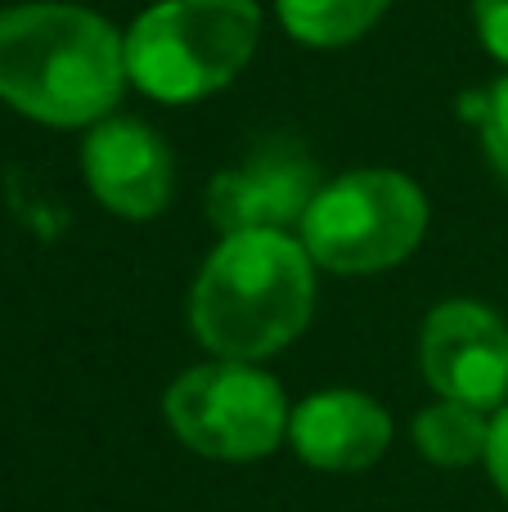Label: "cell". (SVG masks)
<instances>
[{
    "label": "cell",
    "instance_id": "cell-1",
    "mask_svg": "<svg viewBox=\"0 0 508 512\" xmlns=\"http://www.w3.org/2000/svg\"><path fill=\"white\" fill-rule=\"evenodd\" d=\"M126 86V36L81 5L0 14V99L45 126L104 122Z\"/></svg>",
    "mask_w": 508,
    "mask_h": 512
},
{
    "label": "cell",
    "instance_id": "cell-2",
    "mask_svg": "<svg viewBox=\"0 0 508 512\" xmlns=\"http://www.w3.org/2000/svg\"><path fill=\"white\" fill-rule=\"evenodd\" d=\"M302 239L279 230L225 234L194 283V333L221 360H261L306 328L315 274Z\"/></svg>",
    "mask_w": 508,
    "mask_h": 512
},
{
    "label": "cell",
    "instance_id": "cell-3",
    "mask_svg": "<svg viewBox=\"0 0 508 512\" xmlns=\"http://www.w3.org/2000/svg\"><path fill=\"white\" fill-rule=\"evenodd\" d=\"M257 36L252 0H158L126 32V77L162 104H189L230 86Z\"/></svg>",
    "mask_w": 508,
    "mask_h": 512
},
{
    "label": "cell",
    "instance_id": "cell-4",
    "mask_svg": "<svg viewBox=\"0 0 508 512\" xmlns=\"http://www.w3.org/2000/svg\"><path fill=\"white\" fill-rule=\"evenodd\" d=\"M428 230V198L401 171H351L320 185L302 216V248L338 274H369L405 261Z\"/></svg>",
    "mask_w": 508,
    "mask_h": 512
},
{
    "label": "cell",
    "instance_id": "cell-5",
    "mask_svg": "<svg viewBox=\"0 0 508 512\" xmlns=\"http://www.w3.org/2000/svg\"><path fill=\"white\" fill-rule=\"evenodd\" d=\"M167 423L207 459H261L288 432V405L275 378L243 360L198 364L167 387Z\"/></svg>",
    "mask_w": 508,
    "mask_h": 512
},
{
    "label": "cell",
    "instance_id": "cell-6",
    "mask_svg": "<svg viewBox=\"0 0 508 512\" xmlns=\"http://www.w3.org/2000/svg\"><path fill=\"white\" fill-rule=\"evenodd\" d=\"M315 194H320V171L311 153L293 140H275L207 185V216L221 234H284L288 225H302Z\"/></svg>",
    "mask_w": 508,
    "mask_h": 512
},
{
    "label": "cell",
    "instance_id": "cell-7",
    "mask_svg": "<svg viewBox=\"0 0 508 512\" xmlns=\"http://www.w3.org/2000/svg\"><path fill=\"white\" fill-rule=\"evenodd\" d=\"M423 373L446 400L495 409L508 396V328L477 301H446L423 324Z\"/></svg>",
    "mask_w": 508,
    "mask_h": 512
},
{
    "label": "cell",
    "instance_id": "cell-8",
    "mask_svg": "<svg viewBox=\"0 0 508 512\" xmlns=\"http://www.w3.org/2000/svg\"><path fill=\"white\" fill-rule=\"evenodd\" d=\"M90 194L126 221H149L171 198V149L158 131L131 117H104L86 140Z\"/></svg>",
    "mask_w": 508,
    "mask_h": 512
},
{
    "label": "cell",
    "instance_id": "cell-9",
    "mask_svg": "<svg viewBox=\"0 0 508 512\" xmlns=\"http://www.w3.org/2000/svg\"><path fill=\"white\" fill-rule=\"evenodd\" d=\"M293 450L320 472H360L387 450L392 418L360 391H315L288 418Z\"/></svg>",
    "mask_w": 508,
    "mask_h": 512
},
{
    "label": "cell",
    "instance_id": "cell-10",
    "mask_svg": "<svg viewBox=\"0 0 508 512\" xmlns=\"http://www.w3.org/2000/svg\"><path fill=\"white\" fill-rule=\"evenodd\" d=\"M414 445L423 450V459L441 463V468H464V463H473V459H486V445H491L486 409L459 405V400H441V405L419 414V423H414Z\"/></svg>",
    "mask_w": 508,
    "mask_h": 512
},
{
    "label": "cell",
    "instance_id": "cell-11",
    "mask_svg": "<svg viewBox=\"0 0 508 512\" xmlns=\"http://www.w3.org/2000/svg\"><path fill=\"white\" fill-rule=\"evenodd\" d=\"M275 5L302 45H347L378 23L387 0H275Z\"/></svg>",
    "mask_w": 508,
    "mask_h": 512
},
{
    "label": "cell",
    "instance_id": "cell-12",
    "mask_svg": "<svg viewBox=\"0 0 508 512\" xmlns=\"http://www.w3.org/2000/svg\"><path fill=\"white\" fill-rule=\"evenodd\" d=\"M464 117H473V122L482 126L486 158H491V167L508 180V77L495 90H486L482 99L464 104Z\"/></svg>",
    "mask_w": 508,
    "mask_h": 512
},
{
    "label": "cell",
    "instance_id": "cell-13",
    "mask_svg": "<svg viewBox=\"0 0 508 512\" xmlns=\"http://www.w3.org/2000/svg\"><path fill=\"white\" fill-rule=\"evenodd\" d=\"M477 32L486 50L508 63V0H477Z\"/></svg>",
    "mask_w": 508,
    "mask_h": 512
},
{
    "label": "cell",
    "instance_id": "cell-14",
    "mask_svg": "<svg viewBox=\"0 0 508 512\" xmlns=\"http://www.w3.org/2000/svg\"><path fill=\"white\" fill-rule=\"evenodd\" d=\"M486 468H491V481L500 486V495L508 499V405H504V414L491 423V445H486Z\"/></svg>",
    "mask_w": 508,
    "mask_h": 512
}]
</instances>
